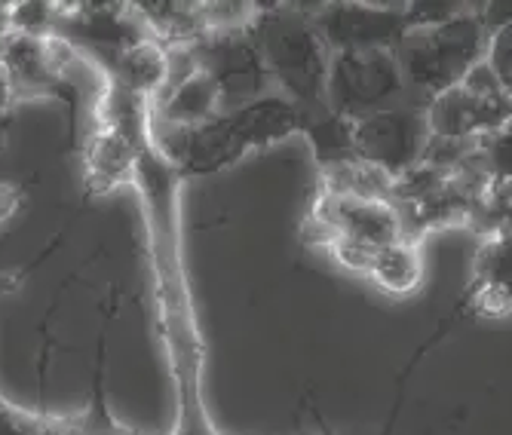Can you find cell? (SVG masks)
<instances>
[{"label":"cell","instance_id":"5b68a950","mask_svg":"<svg viewBox=\"0 0 512 435\" xmlns=\"http://www.w3.org/2000/svg\"><path fill=\"white\" fill-rule=\"evenodd\" d=\"M117 80L129 92H151L169 86V53L154 40H142L117 56Z\"/></svg>","mask_w":512,"mask_h":435},{"label":"cell","instance_id":"9c48e42d","mask_svg":"<svg viewBox=\"0 0 512 435\" xmlns=\"http://www.w3.org/2000/svg\"><path fill=\"white\" fill-rule=\"evenodd\" d=\"M494 138L488 141V166L494 169L497 178L509 181L512 178V126L491 132Z\"/></svg>","mask_w":512,"mask_h":435},{"label":"cell","instance_id":"6da1fadb","mask_svg":"<svg viewBox=\"0 0 512 435\" xmlns=\"http://www.w3.org/2000/svg\"><path fill=\"white\" fill-rule=\"evenodd\" d=\"M488 53V34L476 16H454L442 25L417 28L402 40L399 68L424 89L439 95L460 86Z\"/></svg>","mask_w":512,"mask_h":435},{"label":"cell","instance_id":"3957f363","mask_svg":"<svg viewBox=\"0 0 512 435\" xmlns=\"http://www.w3.org/2000/svg\"><path fill=\"white\" fill-rule=\"evenodd\" d=\"M399 83L402 68L387 50H347L332 71V92L344 114H381Z\"/></svg>","mask_w":512,"mask_h":435},{"label":"cell","instance_id":"30bf717a","mask_svg":"<svg viewBox=\"0 0 512 435\" xmlns=\"http://www.w3.org/2000/svg\"><path fill=\"white\" fill-rule=\"evenodd\" d=\"M13 105H16V92H13L4 68H0V151H4L7 132H10V123H13Z\"/></svg>","mask_w":512,"mask_h":435},{"label":"cell","instance_id":"8fae6325","mask_svg":"<svg viewBox=\"0 0 512 435\" xmlns=\"http://www.w3.org/2000/svg\"><path fill=\"white\" fill-rule=\"evenodd\" d=\"M16 203H19V193L10 184H0V221L13 215Z\"/></svg>","mask_w":512,"mask_h":435},{"label":"cell","instance_id":"ba28073f","mask_svg":"<svg viewBox=\"0 0 512 435\" xmlns=\"http://www.w3.org/2000/svg\"><path fill=\"white\" fill-rule=\"evenodd\" d=\"M332 252H335L338 264H344L347 270H356V273H371V264L378 258V249L365 246L362 239H353L347 233L338 239V246Z\"/></svg>","mask_w":512,"mask_h":435},{"label":"cell","instance_id":"52a82bcc","mask_svg":"<svg viewBox=\"0 0 512 435\" xmlns=\"http://www.w3.org/2000/svg\"><path fill=\"white\" fill-rule=\"evenodd\" d=\"M485 62H488L491 71L503 80V86L512 89V22L503 25L500 31H494V34L488 37Z\"/></svg>","mask_w":512,"mask_h":435},{"label":"cell","instance_id":"277c9868","mask_svg":"<svg viewBox=\"0 0 512 435\" xmlns=\"http://www.w3.org/2000/svg\"><path fill=\"white\" fill-rule=\"evenodd\" d=\"M218 105H221L218 83L206 71H197L188 80H181L178 86L169 89V95L163 99L160 111L175 126L197 129V126H206L215 117Z\"/></svg>","mask_w":512,"mask_h":435},{"label":"cell","instance_id":"7a4b0ae2","mask_svg":"<svg viewBox=\"0 0 512 435\" xmlns=\"http://www.w3.org/2000/svg\"><path fill=\"white\" fill-rule=\"evenodd\" d=\"M353 141L368 166H378L384 172H405L427 157L433 129L430 117L424 120L408 111H381L375 117H365L353 129Z\"/></svg>","mask_w":512,"mask_h":435},{"label":"cell","instance_id":"8992f818","mask_svg":"<svg viewBox=\"0 0 512 435\" xmlns=\"http://www.w3.org/2000/svg\"><path fill=\"white\" fill-rule=\"evenodd\" d=\"M421 273H424L421 258H417V252L405 243L381 249L375 264H371V279H375L384 292H393V295L414 292V288L421 285Z\"/></svg>","mask_w":512,"mask_h":435}]
</instances>
